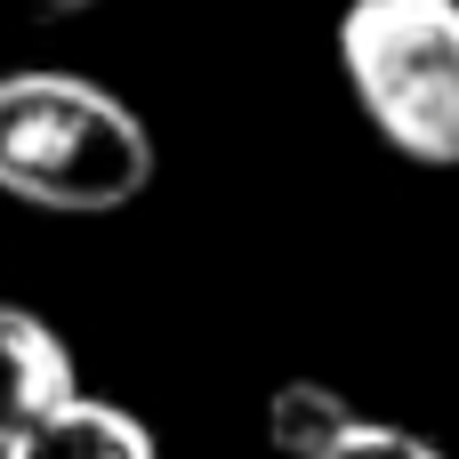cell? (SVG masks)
I'll return each instance as SVG.
<instances>
[{"mask_svg":"<svg viewBox=\"0 0 459 459\" xmlns=\"http://www.w3.org/2000/svg\"><path fill=\"white\" fill-rule=\"evenodd\" d=\"M145 178L153 137L113 89L81 73H0V194L56 218H105L129 210Z\"/></svg>","mask_w":459,"mask_h":459,"instance_id":"1","label":"cell"},{"mask_svg":"<svg viewBox=\"0 0 459 459\" xmlns=\"http://www.w3.org/2000/svg\"><path fill=\"white\" fill-rule=\"evenodd\" d=\"M339 65L403 161L459 169V0H347Z\"/></svg>","mask_w":459,"mask_h":459,"instance_id":"2","label":"cell"},{"mask_svg":"<svg viewBox=\"0 0 459 459\" xmlns=\"http://www.w3.org/2000/svg\"><path fill=\"white\" fill-rule=\"evenodd\" d=\"M73 395H81V371H73L65 339L40 315L0 299V452L24 444L32 428H48Z\"/></svg>","mask_w":459,"mask_h":459,"instance_id":"3","label":"cell"},{"mask_svg":"<svg viewBox=\"0 0 459 459\" xmlns=\"http://www.w3.org/2000/svg\"><path fill=\"white\" fill-rule=\"evenodd\" d=\"M0 459H153V436H145L121 403L73 395L48 428H32L24 444H8Z\"/></svg>","mask_w":459,"mask_h":459,"instance_id":"4","label":"cell"},{"mask_svg":"<svg viewBox=\"0 0 459 459\" xmlns=\"http://www.w3.org/2000/svg\"><path fill=\"white\" fill-rule=\"evenodd\" d=\"M355 420H363V411H355L339 387L290 379V387H274V403H266V444H274L282 459H323Z\"/></svg>","mask_w":459,"mask_h":459,"instance_id":"5","label":"cell"},{"mask_svg":"<svg viewBox=\"0 0 459 459\" xmlns=\"http://www.w3.org/2000/svg\"><path fill=\"white\" fill-rule=\"evenodd\" d=\"M323 459H444L428 436H411V428H387V420H355L339 444Z\"/></svg>","mask_w":459,"mask_h":459,"instance_id":"6","label":"cell"},{"mask_svg":"<svg viewBox=\"0 0 459 459\" xmlns=\"http://www.w3.org/2000/svg\"><path fill=\"white\" fill-rule=\"evenodd\" d=\"M48 8H89V0H48Z\"/></svg>","mask_w":459,"mask_h":459,"instance_id":"7","label":"cell"}]
</instances>
